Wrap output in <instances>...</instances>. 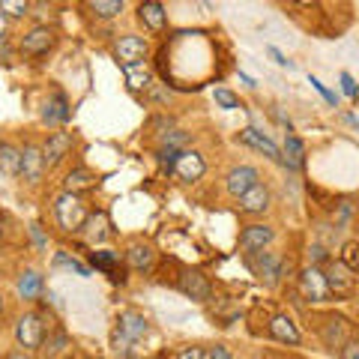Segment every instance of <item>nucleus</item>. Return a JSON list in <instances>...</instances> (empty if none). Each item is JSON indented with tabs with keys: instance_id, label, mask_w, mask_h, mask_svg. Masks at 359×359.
Returning a JSON list of instances; mask_svg holds the SVG:
<instances>
[{
	"instance_id": "f257e3e1",
	"label": "nucleus",
	"mask_w": 359,
	"mask_h": 359,
	"mask_svg": "<svg viewBox=\"0 0 359 359\" xmlns=\"http://www.w3.org/2000/svg\"><path fill=\"white\" fill-rule=\"evenodd\" d=\"M54 216H57V224L63 231H81L84 222H87V210H84V201L78 195L63 192L57 201H54Z\"/></svg>"
},
{
	"instance_id": "f03ea898",
	"label": "nucleus",
	"mask_w": 359,
	"mask_h": 359,
	"mask_svg": "<svg viewBox=\"0 0 359 359\" xmlns=\"http://www.w3.org/2000/svg\"><path fill=\"white\" fill-rule=\"evenodd\" d=\"M15 341H18L21 351H36V347H42V341H45L42 314H36V311L21 314L18 323H15Z\"/></svg>"
},
{
	"instance_id": "7ed1b4c3",
	"label": "nucleus",
	"mask_w": 359,
	"mask_h": 359,
	"mask_svg": "<svg viewBox=\"0 0 359 359\" xmlns=\"http://www.w3.org/2000/svg\"><path fill=\"white\" fill-rule=\"evenodd\" d=\"M245 264L252 266V273L261 278L264 285H276L278 278H282V273H285V261H282L278 255H273V252L249 255V257H245Z\"/></svg>"
},
{
	"instance_id": "20e7f679",
	"label": "nucleus",
	"mask_w": 359,
	"mask_h": 359,
	"mask_svg": "<svg viewBox=\"0 0 359 359\" xmlns=\"http://www.w3.org/2000/svg\"><path fill=\"white\" fill-rule=\"evenodd\" d=\"M299 290H302V297L311 299V302H330L332 299L327 276H323V269H318V266H306L299 273Z\"/></svg>"
},
{
	"instance_id": "39448f33",
	"label": "nucleus",
	"mask_w": 359,
	"mask_h": 359,
	"mask_svg": "<svg viewBox=\"0 0 359 359\" xmlns=\"http://www.w3.org/2000/svg\"><path fill=\"white\" fill-rule=\"evenodd\" d=\"M177 287H180V294L195 299V302H207L212 297V285H210V278L201 273V269H183Z\"/></svg>"
},
{
	"instance_id": "423d86ee",
	"label": "nucleus",
	"mask_w": 359,
	"mask_h": 359,
	"mask_svg": "<svg viewBox=\"0 0 359 359\" xmlns=\"http://www.w3.org/2000/svg\"><path fill=\"white\" fill-rule=\"evenodd\" d=\"M150 45L144 36H132V33H126V36H120L117 45H114V57L120 60V66H135V63H144V57H147Z\"/></svg>"
},
{
	"instance_id": "0eeeda50",
	"label": "nucleus",
	"mask_w": 359,
	"mask_h": 359,
	"mask_svg": "<svg viewBox=\"0 0 359 359\" xmlns=\"http://www.w3.org/2000/svg\"><path fill=\"white\" fill-rule=\"evenodd\" d=\"M276 240V231L269 228V224H249V228H243L240 233V249L243 255H257V252H266V245Z\"/></svg>"
},
{
	"instance_id": "6e6552de",
	"label": "nucleus",
	"mask_w": 359,
	"mask_h": 359,
	"mask_svg": "<svg viewBox=\"0 0 359 359\" xmlns=\"http://www.w3.org/2000/svg\"><path fill=\"white\" fill-rule=\"evenodd\" d=\"M323 276H327V285H330V294L339 299V297H351L356 290V276L347 269L341 261L332 264L330 269H323Z\"/></svg>"
},
{
	"instance_id": "1a4fd4ad",
	"label": "nucleus",
	"mask_w": 359,
	"mask_h": 359,
	"mask_svg": "<svg viewBox=\"0 0 359 359\" xmlns=\"http://www.w3.org/2000/svg\"><path fill=\"white\" fill-rule=\"evenodd\" d=\"M51 45H54V30L39 25L21 36V54H25V57H39V54H45Z\"/></svg>"
},
{
	"instance_id": "9d476101",
	"label": "nucleus",
	"mask_w": 359,
	"mask_h": 359,
	"mask_svg": "<svg viewBox=\"0 0 359 359\" xmlns=\"http://www.w3.org/2000/svg\"><path fill=\"white\" fill-rule=\"evenodd\" d=\"M72 144L75 138L69 132H54L48 135V141H45V147H42V156H45V168H51V165H60L66 156H69L72 150Z\"/></svg>"
},
{
	"instance_id": "9b49d317",
	"label": "nucleus",
	"mask_w": 359,
	"mask_h": 359,
	"mask_svg": "<svg viewBox=\"0 0 359 359\" xmlns=\"http://www.w3.org/2000/svg\"><path fill=\"white\" fill-rule=\"evenodd\" d=\"M174 171H177L180 180H186V183H195V180L204 177L207 162H204V156H201L198 150H180V159H177Z\"/></svg>"
},
{
	"instance_id": "f8f14e48",
	"label": "nucleus",
	"mask_w": 359,
	"mask_h": 359,
	"mask_svg": "<svg viewBox=\"0 0 359 359\" xmlns=\"http://www.w3.org/2000/svg\"><path fill=\"white\" fill-rule=\"evenodd\" d=\"M257 171L252 165H237V168H231L228 171V177H224V186H228V192L233 195V198H240V195H245L252 186H257Z\"/></svg>"
},
{
	"instance_id": "ddd939ff",
	"label": "nucleus",
	"mask_w": 359,
	"mask_h": 359,
	"mask_svg": "<svg viewBox=\"0 0 359 359\" xmlns=\"http://www.w3.org/2000/svg\"><path fill=\"white\" fill-rule=\"evenodd\" d=\"M42 174H45L42 147H36V144H27V147L21 150V177H25L27 183H39Z\"/></svg>"
},
{
	"instance_id": "4468645a",
	"label": "nucleus",
	"mask_w": 359,
	"mask_h": 359,
	"mask_svg": "<svg viewBox=\"0 0 359 359\" xmlns=\"http://www.w3.org/2000/svg\"><path fill=\"white\" fill-rule=\"evenodd\" d=\"M147 330H150V323H147V318H144V314H138V311H123L120 318H117V335H123L126 341L144 339V335H147Z\"/></svg>"
},
{
	"instance_id": "2eb2a0df",
	"label": "nucleus",
	"mask_w": 359,
	"mask_h": 359,
	"mask_svg": "<svg viewBox=\"0 0 359 359\" xmlns=\"http://www.w3.org/2000/svg\"><path fill=\"white\" fill-rule=\"evenodd\" d=\"M90 264L96 269H102V273H108L111 282H126V276H123V269H120V252L96 249V252H90Z\"/></svg>"
},
{
	"instance_id": "dca6fc26",
	"label": "nucleus",
	"mask_w": 359,
	"mask_h": 359,
	"mask_svg": "<svg viewBox=\"0 0 359 359\" xmlns=\"http://www.w3.org/2000/svg\"><path fill=\"white\" fill-rule=\"evenodd\" d=\"M126 261H129V266L135 269V273H150L153 261H156V252H153L150 243L135 240V243H129V249H126Z\"/></svg>"
},
{
	"instance_id": "f3484780",
	"label": "nucleus",
	"mask_w": 359,
	"mask_h": 359,
	"mask_svg": "<svg viewBox=\"0 0 359 359\" xmlns=\"http://www.w3.org/2000/svg\"><path fill=\"white\" fill-rule=\"evenodd\" d=\"M138 18H141V25L153 30V33H162L165 25H168V13H165V6L159 4V0H147V4H141L138 6Z\"/></svg>"
},
{
	"instance_id": "a211bd4d",
	"label": "nucleus",
	"mask_w": 359,
	"mask_h": 359,
	"mask_svg": "<svg viewBox=\"0 0 359 359\" xmlns=\"http://www.w3.org/2000/svg\"><path fill=\"white\" fill-rule=\"evenodd\" d=\"M269 335H273L276 341H285V344H299L302 341L297 323L290 320L287 314H276V318L269 320Z\"/></svg>"
},
{
	"instance_id": "6ab92c4d",
	"label": "nucleus",
	"mask_w": 359,
	"mask_h": 359,
	"mask_svg": "<svg viewBox=\"0 0 359 359\" xmlns=\"http://www.w3.org/2000/svg\"><path fill=\"white\" fill-rule=\"evenodd\" d=\"M237 201H240V210H243V212H249V216H257V212H264V210L269 207V189H266L264 183H257V186H252L245 195H240Z\"/></svg>"
},
{
	"instance_id": "aec40b11",
	"label": "nucleus",
	"mask_w": 359,
	"mask_h": 359,
	"mask_svg": "<svg viewBox=\"0 0 359 359\" xmlns=\"http://www.w3.org/2000/svg\"><path fill=\"white\" fill-rule=\"evenodd\" d=\"M240 141H243V144H249V147H255L257 153L269 156V159L282 162V150H278L276 144L269 141L266 135H261V132H257V129H252V126H249V129H243V132H240Z\"/></svg>"
},
{
	"instance_id": "412c9836",
	"label": "nucleus",
	"mask_w": 359,
	"mask_h": 359,
	"mask_svg": "<svg viewBox=\"0 0 359 359\" xmlns=\"http://www.w3.org/2000/svg\"><path fill=\"white\" fill-rule=\"evenodd\" d=\"M42 120L48 123V126H57V123H66L69 120V102H66L63 93H54L48 102L42 108Z\"/></svg>"
},
{
	"instance_id": "4be33fe9",
	"label": "nucleus",
	"mask_w": 359,
	"mask_h": 359,
	"mask_svg": "<svg viewBox=\"0 0 359 359\" xmlns=\"http://www.w3.org/2000/svg\"><path fill=\"white\" fill-rule=\"evenodd\" d=\"M63 186H66V192L69 195H78V192H84V189H90V186H96V174L87 171V168H72V171L66 174Z\"/></svg>"
},
{
	"instance_id": "5701e85b",
	"label": "nucleus",
	"mask_w": 359,
	"mask_h": 359,
	"mask_svg": "<svg viewBox=\"0 0 359 359\" xmlns=\"http://www.w3.org/2000/svg\"><path fill=\"white\" fill-rule=\"evenodd\" d=\"M302 162H306V144H302L297 135H290L285 141V150H282V165L290 168V171H297V168H302Z\"/></svg>"
},
{
	"instance_id": "b1692460",
	"label": "nucleus",
	"mask_w": 359,
	"mask_h": 359,
	"mask_svg": "<svg viewBox=\"0 0 359 359\" xmlns=\"http://www.w3.org/2000/svg\"><path fill=\"white\" fill-rule=\"evenodd\" d=\"M323 341L327 347H344L347 344V320L344 318H330L327 327H323Z\"/></svg>"
},
{
	"instance_id": "393cba45",
	"label": "nucleus",
	"mask_w": 359,
	"mask_h": 359,
	"mask_svg": "<svg viewBox=\"0 0 359 359\" xmlns=\"http://www.w3.org/2000/svg\"><path fill=\"white\" fill-rule=\"evenodd\" d=\"M123 75H126V84H129V90H147L150 84H153V75H150V69L144 63H135V66H123Z\"/></svg>"
},
{
	"instance_id": "a878e982",
	"label": "nucleus",
	"mask_w": 359,
	"mask_h": 359,
	"mask_svg": "<svg viewBox=\"0 0 359 359\" xmlns=\"http://www.w3.org/2000/svg\"><path fill=\"white\" fill-rule=\"evenodd\" d=\"M0 171L9 177H21V150L15 144H0Z\"/></svg>"
},
{
	"instance_id": "bb28decb",
	"label": "nucleus",
	"mask_w": 359,
	"mask_h": 359,
	"mask_svg": "<svg viewBox=\"0 0 359 359\" xmlns=\"http://www.w3.org/2000/svg\"><path fill=\"white\" fill-rule=\"evenodd\" d=\"M18 294L25 299H36L42 294V276L36 269H25V273L18 276Z\"/></svg>"
},
{
	"instance_id": "cd10ccee",
	"label": "nucleus",
	"mask_w": 359,
	"mask_h": 359,
	"mask_svg": "<svg viewBox=\"0 0 359 359\" xmlns=\"http://www.w3.org/2000/svg\"><path fill=\"white\" fill-rule=\"evenodd\" d=\"M87 9L99 18H114L123 13V0H93V4H87Z\"/></svg>"
},
{
	"instance_id": "c85d7f7f",
	"label": "nucleus",
	"mask_w": 359,
	"mask_h": 359,
	"mask_svg": "<svg viewBox=\"0 0 359 359\" xmlns=\"http://www.w3.org/2000/svg\"><path fill=\"white\" fill-rule=\"evenodd\" d=\"M156 159H159V165H162V171H168L171 174L174 168H177V159H180V150H174V147H159L156 150Z\"/></svg>"
},
{
	"instance_id": "c756f323",
	"label": "nucleus",
	"mask_w": 359,
	"mask_h": 359,
	"mask_svg": "<svg viewBox=\"0 0 359 359\" xmlns=\"http://www.w3.org/2000/svg\"><path fill=\"white\" fill-rule=\"evenodd\" d=\"M341 264L351 269V273L356 276L359 273V243H347L344 252H341Z\"/></svg>"
},
{
	"instance_id": "7c9ffc66",
	"label": "nucleus",
	"mask_w": 359,
	"mask_h": 359,
	"mask_svg": "<svg viewBox=\"0 0 359 359\" xmlns=\"http://www.w3.org/2000/svg\"><path fill=\"white\" fill-rule=\"evenodd\" d=\"M186 141H189V132H180V129L162 135V147H174V150H180Z\"/></svg>"
},
{
	"instance_id": "2f4dec72",
	"label": "nucleus",
	"mask_w": 359,
	"mask_h": 359,
	"mask_svg": "<svg viewBox=\"0 0 359 359\" xmlns=\"http://www.w3.org/2000/svg\"><path fill=\"white\" fill-rule=\"evenodd\" d=\"M54 264L57 266H69V269H75L78 276H84V278H90V266H84L81 261H75V257H66V255H57L54 257Z\"/></svg>"
},
{
	"instance_id": "473e14b6",
	"label": "nucleus",
	"mask_w": 359,
	"mask_h": 359,
	"mask_svg": "<svg viewBox=\"0 0 359 359\" xmlns=\"http://www.w3.org/2000/svg\"><path fill=\"white\" fill-rule=\"evenodd\" d=\"M66 344H69V339H66L63 332H57L51 341H42V347H45V353H51V356H57L60 351H66Z\"/></svg>"
},
{
	"instance_id": "72a5a7b5",
	"label": "nucleus",
	"mask_w": 359,
	"mask_h": 359,
	"mask_svg": "<svg viewBox=\"0 0 359 359\" xmlns=\"http://www.w3.org/2000/svg\"><path fill=\"white\" fill-rule=\"evenodd\" d=\"M27 4H21V0H4L0 4V13H9V15H15V18H21V15H27Z\"/></svg>"
},
{
	"instance_id": "f704fd0d",
	"label": "nucleus",
	"mask_w": 359,
	"mask_h": 359,
	"mask_svg": "<svg viewBox=\"0 0 359 359\" xmlns=\"http://www.w3.org/2000/svg\"><path fill=\"white\" fill-rule=\"evenodd\" d=\"M216 102L222 105V108H228V111H233V108H240V99L231 93V90H216Z\"/></svg>"
},
{
	"instance_id": "c9c22d12",
	"label": "nucleus",
	"mask_w": 359,
	"mask_h": 359,
	"mask_svg": "<svg viewBox=\"0 0 359 359\" xmlns=\"http://www.w3.org/2000/svg\"><path fill=\"white\" fill-rule=\"evenodd\" d=\"M13 60H15L13 42H9V36H0V63H13Z\"/></svg>"
},
{
	"instance_id": "e433bc0d",
	"label": "nucleus",
	"mask_w": 359,
	"mask_h": 359,
	"mask_svg": "<svg viewBox=\"0 0 359 359\" xmlns=\"http://www.w3.org/2000/svg\"><path fill=\"white\" fill-rule=\"evenodd\" d=\"M341 90H344V96H351V99L359 96V87H356V81L347 72H341Z\"/></svg>"
},
{
	"instance_id": "4c0bfd02",
	"label": "nucleus",
	"mask_w": 359,
	"mask_h": 359,
	"mask_svg": "<svg viewBox=\"0 0 359 359\" xmlns=\"http://www.w3.org/2000/svg\"><path fill=\"white\" fill-rule=\"evenodd\" d=\"M311 84H314V90H318V93H320L323 99H327V102H330V105H339V96H335V93H332V90H327V84H320V81H318V78H311Z\"/></svg>"
},
{
	"instance_id": "58836bf2",
	"label": "nucleus",
	"mask_w": 359,
	"mask_h": 359,
	"mask_svg": "<svg viewBox=\"0 0 359 359\" xmlns=\"http://www.w3.org/2000/svg\"><path fill=\"white\" fill-rule=\"evenodd\" d=\"M266 54H269V57H273V60H276L278 66H285V69H294V63H290V60L285 57V54L276 48V45H266Z\"/></svg>"
},
{
	"instance_id": "ea45409f",
	"label": "nucleus",
	"mask_w": 359,
	"mask_h": 359,
	"mask_svg": "<svg viewBox=\"0 0 359 359\" xmlns=\"http://www.w3.org/2000/svg\"><path fill=\"white\" fill-rule=\"evenodd\" d=\"M177 359H207V353H204V347H183L177 353Z\"/></svg>"
},
{
	"instance_id": "a19ab883",
	"label": "nucleus",
	"mask_w": 359,
	"mask_h": 359,
	"mask_svg": "<svg viewBox=\"0 0 359 359\" xmlns=\"http://www.w3.org/2000/svg\"><path fill=\"white\" fill-rule=\"evenodd\" d=\"M341 359H359V341H347L341 347Z\"/></svg>"
},
{
	"instance_id": "79ce46f5",
	"label": "nucleus",
	"mask_w": 359,
	"mask_h": 359,
	"mask_svg": "<svg viewBox=\"0 0 359 359\" xmlns=\"http://www.w3.org/2000/svg\"><path fill=\"white\" fill-rule=\"evenodd\" d=\"M210 359H233L231 353H228V347H212V351H210Z\"/></svg>"
},
{
	"instance_id": "37998d69",
	"label": "nucleus",
	"mask_w": 359,
	"mask_h": 359,
	"mask_svg": "<svg viewBox=\"0 0 359 359\" xmlns=\"http://www.w3.org/2000/svg\"><path fill=\"white\" fill-rule=\"evenodd\" d=\"M30 233H33V240H36L39 249H45V237H42V228H39V224H30Z\"/></svg>"
},
{
	"instance_id": "c03bdc74",
	"label": "nucleus",
	"mask_w": 359,
	"mask_h": 359,
	"mask_svg": "<svg viewBox=\"0 0 359 359\" xmlns=\"http://www.w3.org/2000/svg\"><path fill=\"white\" fill-rule=\"evenodd\" d=\"M347 216H351V204H341V207H339V219H335V224H344Z\"/></svg>"
},
{
	"instance_id": "a18cd8bd",
	"label": "nucleus",
	"mask_w": 359,
	"mask_h": 359,
	"mask_svg": "<svg viewBox=\"0 0 359 359\" xmlns=\"http://www.w3.org/2000/svg\"><path fill=\"white\" fill-rule=\"evenodd\" d=\"M309 255L314 257V261H323V257H327V252H323V245H311Z\"/></svg>"
},
{
	"instance_id": "49530a36",
	"label": "nucleus",
	"mask_w": 359,
	"mask_h": 359,
	"mask_svg": "<svg viewBox=\"0 0 359 359\" xmlns=\"http://www.w3.org/2000/svg\"><path fill=\"white\" fill-rule=\"evenodd\" d=\"M6 359H30V351H21V347H18V351L6 353Z\"/></svg>"
},
{
	"instance_id": "de8ad7c7",
	"label": "nucleus",
	"mask_w": 359,
	"mask_h": 359,
	"mask_svg": "<svg viewBox=\"0 0 359 359\" xmlns=\"http://www.w3.org/2000/svg\"><path fill=\"white\" fill-rule=\"evenodd\" d=\"M0 36H6V15L0 13Z\"/></svg>"
},
{
	"instance_id": "09e8293b",
	"label": "nucleus",
	"mask_w": 359,
	"mask_h": 359,
	"mask_svg": "<svg viewBox=\"0 0 359 359\" xmlns=\"http://www.w3.org/2000/svg\"><path fill=\"white\" fill-rule=\"evenodd\" d=\"M240 78H243V84H249V87H255V78H252V75H245V72H240Z\"/></svg>"
},
{
	"instance_id": "8fccbe9b",
	"label": "nucleus",
	"mask_w": 359,
	"mask_h": 359,
	"mask_svg": "<svg viewBox=\"0 0 359 359\" xmlns=\"http://www.w3.org/2000/svg\"><path fill=\"white\" fill-rule=\"evenodd\" d=\"M0 314H4V299H0Z\"/></svg>"
}]
</instances>
